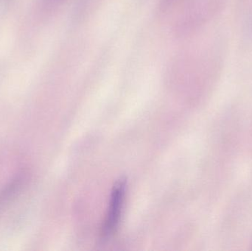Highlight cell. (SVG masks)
Here are the masks:
<instances>
[{"mask_svg": "<svg viewBox=\"0 0 252 251\" xmlns=\"http://www.w3.org/2000/svg\"><path fill=\"white\" fill-rule=\"evenodd\" d=\"M126 191V180H119L114 185L111 195L109 207L102 231L103 237H108L112 235L118 228L124 209Z\"/></svg>", "mask_w": 252, "mask_h": 251, "instance_id": "obj_1", "label": "cell"}, {"mask_svg": "<svg viewBox=\"0 0 252 251\" xmlns=\"http://www.w3.org/2000/svg\"><path fill=\"white\" fill-rule=\"evenodd\" d=\"M26 181V175L25 173L20 174L0 192V209L8 204L10 200L14 198L18 193H20Z\"/></svg>", "mask_w": 252, "mask_h": 251, "instance_id": "obj_2", "label": "cell"}, {"mask_svg": "<svg viewBox=\"0 0 252 251\" xmlns=\"http://www.w3.org/2000/svg\"><path fill=\"white\" fill-rule=\"evenodd\" d=\"M173 1H174V0H162L161 4V7H162V8H167V7H168L173 2Z\"/></svg>", "mask_w": 252, "mask_h": 251, "instance_id": "obj_3", "label": "cell"}]
</instances>
